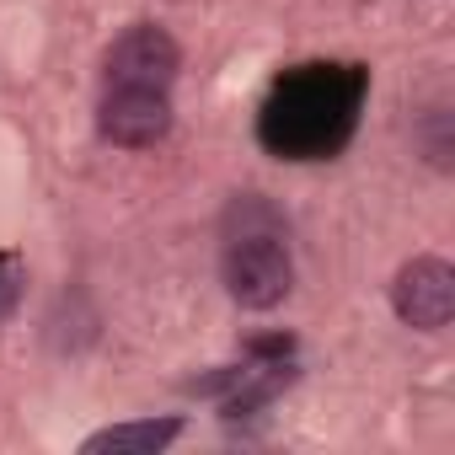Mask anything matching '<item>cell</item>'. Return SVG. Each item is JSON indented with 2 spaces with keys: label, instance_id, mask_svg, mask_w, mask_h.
I'll list each match as a JSON object with an SVG mask.
<instances>
[{
  "label": "cell",
  "instance_id": "cell-1",
  "mask_svg": "<svg viewBox=\"0 0 455 455\" xmlns=\"http://www.w3.org/2000/svg\"><path fill=\"white\" fill-rule=\"evenodd\" d=\"M348 108H354V92L338 97V76H300L279 92V102L268 108V124L263 134L279 145V150H295V156H311V150H327L343 129H348Z\"/></svg>",
  "mask_w": 455,
  "mask_h": 455
},
{
  "label": "cell",
  "instance_id": "cell-2",
  "mask_svg": "<svg viewBox=\"0 0 455 455\" xmlns=\"http://www.w3.org/2000/svg\"><path fill=\"white\" fill-rule=\"evenodd\" d=\"M295 284V263L279 236H231L225 247V290L247 311H274Z\"/></svg>",
  "mask_w": 455,
  "mask_h": 455
},
{
  "label": "cell",
  "instance_id": "cell-3",
  "mask_svg": "<svg viewBox=\"0 0 455 455\" xmlns=\"http://www.w3.org/2000/svg\"><path fill=\"white\" fill-rule=\"evenodd\" d=\"M177 65H182V54H177V44H172V33L166 28H129L113 49H108V86H140V92H166L172 81H177Z\"/></svg>",
  "mask_w": 455,
  "mask_h": 455
},
{
  "label": "cell",
  "instance_id": "cell-4",
  "mask_svg": "<svg viewBox=\"0 0 455 455\" xmlns=\"http://www.w3.org/2000/svg\"><path fill=\"white\" fill-rule=\"evenodd\" d=\"M391 306L407 327L439 332L455 316V268L444 258H412L391 284Z\"/></svg>",
  "mask_w": 455,
  "mask_h": 455
},
{
  "label": "cell",
  "instance_id": "cell-5",
  "mask_svg": "<svg viewBox=\"0 0 455 455\" xmlns=\"http://www.w3.org/2000/svg\"><path fill=\"white\" fill-rule=\"evenodd\" d=\"M102 134L124 150H145L156 140H166L172 129V102L166 92H140V86H108L102 113H97Z\"/></svg>",
  "mask_w": 455,
  "mask_h": 455
},
{
  "label": "cell",
  "instance_id": "cell-6",
  "mask_svg": "<svg viewBox=\"0 0 455 455\" xmlns=\"http://www.w3.org/2000/svg\"><path fill=\"white\" fill-rule=\"evenodd\" d=\"M177 434H182L177 418H140V423H118V428L92 434L81 450H86V455H156V450H166Z\"/></svg>",
  "mask_w": 455,
  "mask_h": 455
},
{
  "label": "cell",
  "instance_id": "cell-7",
  "mask_svg": "<svg viewBox=\"0 0 455 455\" xmlns=\"http://www.w3.org/2000/svg\"><path fill=\"white\" fill-rule=\"evenodd\" d=\"M22 284H28V268L17 252H0V322H6L17 306H22Z\"/></svg>",
  "mask_w": 455,
  "mask_h": 455
}]
</instances>
